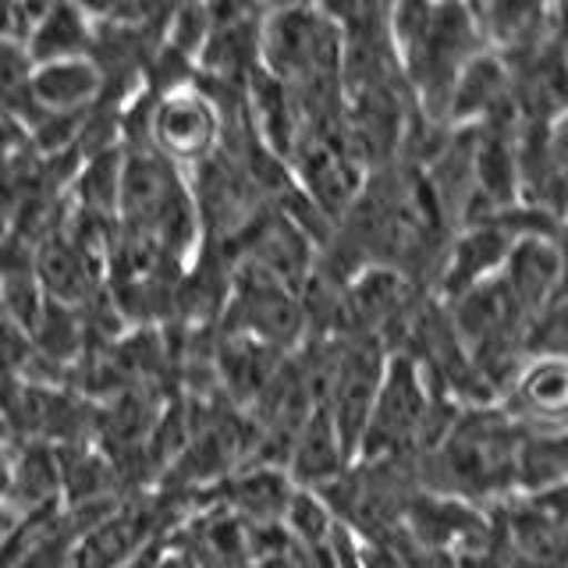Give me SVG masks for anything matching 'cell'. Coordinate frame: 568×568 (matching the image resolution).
I'll use <instances>...</instances> for the list:
<instances>
[{
  "instance_id": "cell-1",
  "label": "cell",
  "mask_w": 568,
  "mask_h": 568,
  "mask_svg": "<svg viewBox=\"0 0 568 568\" xmlns=\"http://www.w3.org/2000/svg\"><path fill=\"white\" fill-rule=\"evenodd\" d=\"M519 423L494 405L458 408L434 448L416 455V476L426 494L462 505L505 501L515 490Z\"/></svg>"
},
{
  "instance_id": "cell-2",
  "label": "cell",
  "mask_w": 568,
  "mask_h": 568,
  "mask_svg": "<svg viewBox=\"0 0 568 568\" xmlns=\"http://www.w3.org/2000/svg\"><path fill=\"white\" fill-rule=\"evenodd\" d=\"M146 146L168 164L200 168L221 150V114L200 85L153 97Z\"/></svg>"
},
{
  "instance_id": "cell-3",
  "label": "cell",
  "mask_w": 568,
  "mask_h": 568,
  "mask_svg": "<svg viewBox=\"0 0 568 568\" xmlns=\"http://www.w3.org/2000/svg\"><path fill=\"white\" fill-rule=\"evenodd\" d=\"M515 239L519 235H515L508 217L462 227V235L452 242L448 256H444V263H440V274H437L440 298L452 302L462 292L476 288L479 281L494 277L497 271H501V263H505Z\"/></svg>"
},
{
  "instance_id": "cell-4",
  "label": "cell",
  "mask_w": 568,
  "mask_h": 568,
  "mask_svg": "<svg viewBox=\"0 0 568 568\" xmlns=\"http://www.w3.org/2000/svg\"><path fill=\"white\" fill-rule=\"evenodd\" d=\"M501 281L532 320L561 295V253L555 235H519L501 263Z\"/></svg>"
},
{
  "instance_id": "cell-5",
  "label": "cell",
  "mask_w": 568,
  "mask_h": 568,
  "mask_svg": "<svg viewBox=\"0 0 568 568\" xmlns=\"http://www.w3.org/2000/svg\"><path fill=\"white\" fill-rule=\"evenodd\" d=\"M103 93L100 71L89 58L79 61H58V64H40L29 75V111L47 118H75L85 114L93 100Z\"/></svg>"
},
{
  "instance_id": "cell-6",
  "label": "cell",
  "mask_w": 568,
  "mask_h": 568,
  "mask_svg": "<svg viewBox=\"0 0 568 568\" xmlns=\"http://www.w3.org/2000/svg\"><path fill=\"white\" fill-rule=\"evenodd\" d=\"M348 458L352 455L345 452V444L337 437L331 416L324 408H313L310 419L302 423V430L295 434L292 448H288V479L298 490L320 494L342 473H348Z\"/></svg>"
},
{
  "instance_id": "cell-7",
  "label": "cell",
  "mask_w": 568,
  "mask_h": 568,
  "mask_svg": "<svg viewBox=\"0 0 568 568\" xmlns=\"http://www.w3.org/2000/svg\"><path fill=\"white\" fill-rule=\"evenodd\" d=\"M89 43H93V18L82 8H43L40 22H36L26 53L32 68L58 64V61H79L89 58Z\"/></svg>"
},
{
  "instance_id": "cell-8",
  "label": "cell",
  "mask_w": 568,
  "mask_h": 568,
  "mask_svg": "<svg viewBox=\"0 0 568 568\" xmlns=\"http://www.w3.org/2000/svg\"><path fill=\"white\" fill-rule=\"evenodd\" d=\"M281 363H284V355L274 348L248 342V337H239V334H221L217 369H221L224 390H231L235 402H256L263 395V387L274 381Z\"/></svg>"
}]
</instances>
